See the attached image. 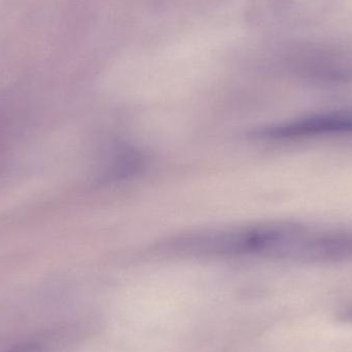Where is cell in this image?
Instances as JSON below:
<instances>
[{"mask_svg":"<svg viewBox=\"0 0 352 352\" xmlns=\"http://www.w3.org/2000/svg\"><path fill=\"white\" fill-rule=\"evenodd\" d=\"M352 134V109L322 111L263 128L261 138L270 140H301Z\"/></svg>","mask_w":352,"mask_h":352,"instance_id":"7a4b0ae2","label":"cell"},{"mask_svg":"<svg viewBox=\"0 0 352 352\" xmlns=\"http://www.w3.org/2000/svg\"><path fill=\"white\" fill-rule=\"evenodd\" d=\"M309 228L292 221H274L243 229L188 237L179 246L209 254H254L291 260L298 243Z\"/></svg>","mask_w":352,"mask_h":352,"instance_id":"6da1fadb","label":"cell"},{"mask_svg":"<svg viewBox=\"0 0 352 352\" xmlns=\"http://www.w3.org/2000/svg\"><path fill=\"white\" fill-rule=\"evenodd\" d=\"M292 261L308 264L352 261V229L320 232L308 229L300 240Z\"/></svg>","mask_w":352,"mask_h":352,"instance_id":"3957f363","label":"cell"},{"mask_svg":"<svg viewBox=\"0 0 352 352\" xmlns=\"http://www.w3.org/2000/svg\"><path fill=\"white\" fill-rule=\"evenodd\" d=\"M1 352H45L43 345L35 342H23Z\"/></svg>","mask_w":352,"mask_h":352,"instance_id":"277c9868","label":"cell"}]
</instances>
